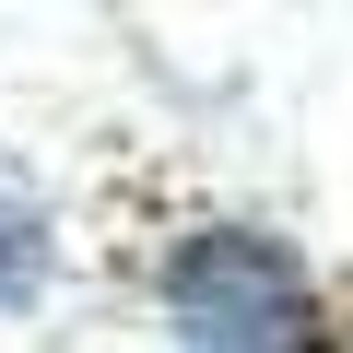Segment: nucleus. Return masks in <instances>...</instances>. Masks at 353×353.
Instances as JSON below:
<instances>
[{
	"label": "nucleus",
	"instance_id": "obj_1",
	"mask_svg": "<svg viewBox=\"0 0 353 353\" xmlns=\"http://www.w3.org/2000/svg\"><path fill=\"white\" fill-rule=\"evenodd\" d=\"M165 306L201 353H306L318 341V294L294 271V248L248 236V224H201L165 259Z\"/></svg>",
	"mask_w": 353,
	"mask_h": 353
},
{
	"label": "nucleus",
	"instance_id": "obj_2",
	"mask_svg": "<svg viewBox=\"0 0 353 353\" xmlns=\"http://www.w3.org/2000/svg\"><path fill=\"white\" fill-rule=\"evenodd\" d=\"M36 283H48V236H36L24 201H0V306H24Z\"/></svg>",
	"mask_w": 353,
	"mask_h": 353
}]
</instances>
